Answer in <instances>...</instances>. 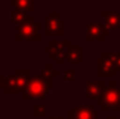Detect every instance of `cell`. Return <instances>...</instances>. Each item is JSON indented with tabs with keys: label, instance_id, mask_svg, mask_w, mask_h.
<instances>
[{
	"label": "cell",
	"instance_id": "obj_1",
	"mask_svg": "<svg viewBox=\"0 0 120 119\" xmlns=\"http://www.w3.org/2000/svg\"><path fill=\"white\" fill-rule=\"evenodd\" d=\"M51 81L42 78L41 76L31 77L27 82V86L22 92V97L24 99H45L47 96V92L50 91Z\"/></svg>",
	"mask_w": 120,
	"mask_h": 119
},
{
	"label": "cell",
	"instance_id": "obj_2",
	"mask_svg": "<svg viewBox=\"0 0 120 119\" xmlns=\"http://www.w3.org/2000/svg\"><path fill=\"white\" fill-rule=\"evenodd\" d=\"M97 101L105 110H120V88L116 87L115 82H109Z\"/></svg>",
	"mask_w": 120,
	"mask_h": 119
},
{
	"label": "cell",
	"instance_id": "obj_3",
	"mask_svg": "<svg viewBox=\"0 0 120 119\" xmlns=\"http://www.w3.org/2000/svg\"><path fill=\"white\" fill-rule=\"evenodd\" d=\"M30 79V74L28 70H17L15 76H8L5 77V87L4 91L7 93H15L18 91H22L26 88L27 82Z\"/></svg>",
	"mask_w": 120,
	"mask_h": 119
},
{
	"label": "cell",
	"instance_id": "obj_4",
	"mask_svg": "<svg viewBox=\"0 0 120 119\" xmlns=\"http://www.w3.org/2000/svg\"><path fill=\"white\" fill-rule=\"evenodd\" d=\"M38 30L40 24L33 18L27 17V19H24L22 23L18 24L17 40H38Z\"/></svg>",
	"mask_w": 120,
	"mask_h": 119
},
{
	"label": "cell",
	"instance_id": "obj_5",
	"mask_svg": "<svg viewBox=\"0 0 120 119\" xmlns=\"http://www.w3.org/2000/svg\"><path fill=\"white\" fill-rule=\"evenodd\" d=\"M110 33V30H107L104 24L100 23H87L86 26V38L88 41L91 40H104L105 36Z\"/></svg>",
	"mask_w": 120,
	"mask_h": 119
},
{
	"label": "cell",
	"instance_id": "obj_6",
	"mask_svg": "<svg viewBox=\"0 0 120 119\" xmlns=\"http://www.w3.org/2000/svg\"><path fill=\"white\" fill-rule=\"evenodd\" d=\"M46 35H61L63 33V22L58 12H52L50 17L45 19Z\"/></svg>",
	"mask_w": 120,
	"mask_h": 119
},
{
	"label": "cell",
	"instance_id": "obj_7",
	"mask_svg": "<svg viewBox=\"0 0 120 119\" xmlns=\"http://www.w3.org/2000/svg\"><path fill=\"white\" fill-rule=\"evenodd\" d=\"M69 119H96L97 114L92 105H84V106H77L75 109L70 110L68 113Z\"/></svg>",
	"mask_w": 120,
	"mask_h": 119
},
{
	"label": "cell",
	"instance_id": "obj_8",
	"mask_svg": "<svg viewBox=\"0 0 120 119\" xmlns=\"http://www.w3.org/2000/svg\"><path fill=\"white\" fill-rule=\"evenodd\" d=\"M105 88V83L102 81L87 82L86 83V96L91 99H98Z\"/></svg>",
	"mask_w": 120,
	"mask_h": 119
},
{
	"label": "cell",
	"instance_id": "obj_9",
	"mask_svg": "<svg viewBox=\"0 0 120 119\" xmlns=\"http://www.w3.org/2000/svg\"><path fill=\"white\" fill-rule=\"evenodd\" d=\"M97 74L98 76H115L116 69L110 60L98 58L97 60Z\"/></svg>",
	"mask_w": 120,
	"mask_h": 119
},
{
	"label": "cell",
	"instance_id": "obj_10",
	"mask_svg": "<svg viewBox=\"0 0 120 119\" xmlns=\"http://www.w3.org/2000/svg\"><path fill=\"white\" fill-rule=\"evenodd\" d=\"M64 47H69V42L67 41V40H64V41H58V40H54V41H51L50 45H47L46 46V51L51 54V56H52L54 59H56L59 55H61L63 53V49Z\"/></svg>",
	"mask_w": 120,
	"mask_h": 119
},
{
	"label": "cell",
	"instance_id": "obj_11",
	"mask_svg": "<svg viewBox=\"0 0 120 119\" xmlns=\"http://www.w3.org/2000/svg\"><path fill=\"white\" fill-rule=\"evenodd\" d=\"M105 17V22L104 26L107 28V30H114V28H118L120 26V14L115 10H109V12L104 13Z\"/></svg>",
	"mask_w": 120,
	"mask_h": 119
},
{
	"label": "cell",
	"instance_id": "obj_12",
	"mask_svg": "<svg viewBox=\"0 0 120 119\" xmlns=\"http://www.w3.org/2000/svg\"><path fill=\"white\" fill-rule=\"evenodd\" d=\"M65 59L70 61L73 64H77L81 61L82 55H81V47L79 46H69L68 50L65 51Z\"/></svg>",
	"mask_w": 120,
	"mask_h": 119
},
{
	"label": "cell",
	"instance_id": "obj_13",
	"mask_svg": "<svg viewBox=\"0 0 120 119\" xmlns=\"http://www.w3.org/2000/svg\"><path fill=\"white\" fill-rule=\"evenodd\" d=\"M10 5L12 7H17L19 10H23V12H33L35 10L33 3L31 0H12Z\"/></svg>",
	"mask_w": 120,
	"mask_h": 119
},
{
	"label": "cell",
	"instance_id": "obj_14",
	"mask_svg": "<svg viewBox=\"0 0 120 119\" xmlns=\"http://www.w3.org/2000/svg\"><path fill=\"white\" fill-rule=\"evenodd\" d=\"M104 59H107L112 63V65L115 67L116 70H120V53L115 54V53H110V51H106L104 53Z\"/></svg>",
	"mask_w": 120,
	"mask_h": 119
},
{
	"label": "cell",
	"instance_id": "obj_15",
	"mask_svg": "<svg viewBox=\"0 0 120 119\" xmlns=\"http://www.w3.org/2000/svg\"><path fill=\"white\" fill-rule=\"evenodd\" d=\"M55 76H58V70L54 69L52 65H51L50 63L45 64L44 69L41 70V77L45 78V79H49V81H51V78L55 77Z\"/></svg>",
	"mask_w": 120,
	"mask_h": 119
},
{
	"label": "cell",
	"instance_id": "obj_16",
	"mask_svg": "<svg viewBox=\"0 0 120 119\" xmlns=\"http://www.w3.org/2000/svg\"><path fill=\"white\" fill-rule=\"evenodd\" d=\"M24 19H27V14H26V12H23V10L17 9L12 13V21L14 22V23L19 24V23H22Z\"/></svg>",
	"mask_w": 120,
	"mask_h": 119
},
{
	"label": "cell",
	"instance_id": "obj_17",
	"mask_svg": "<svg viewBox=\"0 0 120 119\" xmlns=\"http://www.w3.org/2000/svg\"><path fill=\"white\" fill-rule=\"evenodd\" d=\"M33 115L35 117H44V115H46V105L36 104L33 106Z\"/></svg>",
	"mask_w": 120,
	"mask_h": 119
},
{
	"label": "cell",
	"instance_id": "obj_18",
	"mask_svg": "<svg viewBox=\"0 0 120 119\" xmlns=\"http://www.w3.org/2000/svg\"><path fill=\"white\" fill-rule=\"evenodd\" d=\"M74 74H75V70L74 69H69L64 72V81H74Z\"/></svg>",
	"mask_w": 120,
	"mask_h": 119
},
{
	"label": "cell",
	"instance_id": "obj_19",
	"mask_svg": "<svg viewBox=\"0 0 120 119\" xmlns=\"http://www.w3.org/2000/svg\"><path fill=\"white\" fill-rule=\"evenodd\" d=\"M1 87H5V77L0 74V88Z\"/></svg>",
	"mask_w": 120,
	"mask_h": 119
},
{
	"label": "cell",
	"instance_id": "obj_20",
	"mask_svg": "<svg viewBox=\"0 0 120 119\" xmlns=\"http://www.w3.org/2000/svg\"><path fill=\"white\" fill-rule=\"evenodd\" d=\"M105 119H116V117L115 115H110V117H106Z\"/></svg>",
	"mask_w": 120,
	"mask_h": 119
},
{
	"label": "cell",
	"instance_id": "obj_21",
	"mask_svg": "<svg viewBox=\"0 0 120 119\" xmlns=\"http://www.w3.org/2000/svg\"><path fill=\"white\" fill-rule=\"evenodd\" d=\"M51 119H64V118H63L61 115H58V117H52Z\"/></svg>",
	"mask_w": 120,
	"mask_h": 119
}]
</instances>
